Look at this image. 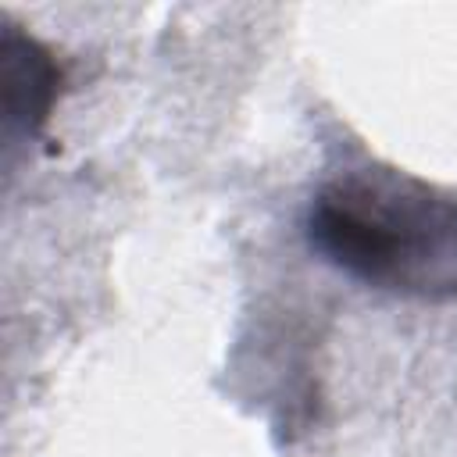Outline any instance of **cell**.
<instances>
[{"instance_id": "1", "label": "cell", "mask_w": 457, "mask_h": 457, "mask_svg": "<svg viewBox=\"0 0 457 457\" xmlns=\"http://www.w3.org/2000/svg\"><path fill=\"white\" fill-rule=\"evenodd\" d=\"M311 246L339 271L393 293L457 296V196L389 168H353L307 207Z\"/></svg>"}, {"instance_id": "2", "label": "cell", "mask_w": 457, "mask_h": 457, "mask_svg": "<svg viewBox=\"0 0 457 457\" xmlns=\"http://www.w3.org/2000/svg\"><path fill=\"white\" fill-rule=\"evenodd\" d=\"M0 86H4L7 129L21 136H36L61 96L64 71L36 36L7 29L0 46Z\"/></svg>"}]
</instances>
